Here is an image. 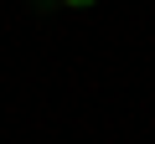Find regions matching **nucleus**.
Instances as JSON below:
<instances>
[{
  "mask_svg": "<svg viewBox=\"0 0 155 144\" xmlns=\"http://www.w3.org/2000/svg\"><path fill=\"white\" fill-rule=\"evenodd\" d=\"M67 11H88V5H98V0H62Z\"/></svg>",
  "mask_w": 155,
  "mask_h": 144,
  "instance_id": "obj_1",
  "label": "nucleus"
}]
</instances>
